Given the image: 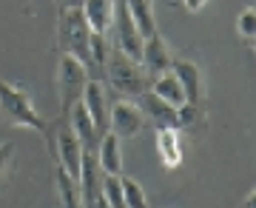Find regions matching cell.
<instances>
[{"mask_svg": "<svg viewBox=\"0 0 256 208\" xmlns=\"http://www.w3.org/2000/svg\"><path fill=\"white\" fill-rule=\"evenodd\" d=\"M80 9H82V18H86V23H88V32L108 35L111 23H114V9H117V0H82Z\"/></svg>", "mask_w": 256, "mask_h": 208, "instance_id": "obj_13", "label": "cell"}, {"mask_svg": "<svg viewBox=\"0 0 256 208\" xmlns=\"http://www.w3.org/2000/svg\"><path fill=\"white\" fill-rule=\"evenodd\" d=\"M171 72H174V77L180 80V86H182L185 100H188V103H200L202 94H205V80H202L200 66L191 63V60H174V63H171Z\"/></svg>", "mask_w": 256, "mask_h": 208, "instance_id": "obj_11", "label": "cell"}, {"mask_svg": "<svg viewBox=\"0 0 256 208\" xmlns=\"http://www.w3.org/2000/svg\"><path fill=\"white\" fill-rule=\"evenodd\" d=\"M106 77H108L111 89L122 94V97H140L142 91H148V74L142 72V66L140 60L134 57H128L126 52H120V49H111L108 52V60H106Z\"/></svg>", "mask_w": 256, "mask_h": 208, "instance_id": "obj_1", "label": "cell"}, {"mask_svg": "<svg viewBox=\"0 0 256 208\" xmlns=\"http://www.w3.org/2000/svg\"><path fill=\"white\" fill-rule=\"evenodd\" d=\"M57 43H60V52H66V55L80 57L82 63L88 60V23L82 18L80 6L60 9V18H57Z\"/></svg>", "mask_w": 256, "mask_h": 208, "instance_id": "obj_2", "label": "cell"}, {"mask_svg": "<svg viewBox=\"0 0 256 208\" xmlns=\"http://www.w3.org/2000/svg\"><path fill=\"white\" fill-rule=\"evenodd\" d=\"M120 180H122V205H131V208L148 205L146 191H142V185H140L137 180H131V177H122V174H120Z\"/></svg>", "mask_w": 256, "mask_h": 208, "instance_id": "obj_21", "label": "cell"}, {"mask_svg": "<svg viewBox=\"0 0 256 208\" xmlns=\"http://www.w3.org/2000/svg\"><path fill=\"white\" fill-rule=\"evenodd\" d=\"M12 160H14V143H12V140H6V143H0V180L6 177Z\"/></svg>", "mask_w": 256, "mask_h": 208, "instance_id": "obj_24", "label": "cell"}, {"mask_svg": "<svg viewBox=\"0 0 256 208\" xmlns=\"http://www.w3.org/2000/svg\"><path fill=\"white\" fill-rule=\"evenodd\" d=\"M100 194L106 197L108 205L122 208V180H120V174H106V180L100 182Z\"/></svg>", "mask_w": 256, "mask_h": 208, "instance_id": "obj_22", "label": "cell"}, {"mask_svg": "<svg viewBox=\"0 0 256 208\" xmlns=\"http://www.w3.org/2000/svg\"><path fill=\"white\" fill-rule=\"evenodd\" d=\"M60 3H63V9H68V6H80L82 0H60Z\"/></svg>", "mask_w": 256, "mask_h": 208, "instance_id": "obj_26", "label": "cell"}, {"mask_svg": "<svg viewBox=\"0 0 256 208\" xmlns=\"http://www.w3.org/2000/svg\"><path fill=\"white\" fill-rule=\"evenodd\" d=\"M88 80V69L80 57L74 55H60V63H57V91H60V111L63 117H68L74 103H80L82 86Z\"/></svg>", "mask_w": 256, "mask_h": 208, "instance_id": "obj_4", "label": "cell"}, {"mask_svg": "<svg viewBox=\"0 0 256 208\" xmlns=\"http://www.w3.org/2000/svg\"><path fill=\"white\" fill-rule=\"evenodd\" d=\"M182 3H185V9H188V12H200L208 0H182Z\"/></svg>", "mask_w": 256, "mask_h": 208, "instance_id": "obj_25", "label": "cell"}, {"mask_svg": "<svg viewBox=\"0 0 256 208\" xmlns=\"http://www.w3.org/2000/svg\"><path fill=\"white\" fill-rule=\"evenodd\" d=\"M171 63H174V57L168 52V43H165L156 32L148 35L146 40H142V52H140V66H142V72L148 74V80H154L160 74L171 72Z\"/></svg>", "mask_w": 256, "mask_h": 208, "instance_id": "obj_7", "label": "cell"}, {"mask_svg": "<svg viewBox=\"0 0 256 208\" xmlns=\"http://www.w3.org/2000/svg\"><path fill=\"white\" fill-rule=\"evenodd\" d=\"M236 29H239V35L245 37L248 43H254V37H256V9L254 6H248V9L239 15Z\"/></svg>", "mask_w": 256, "mask_h": 208, "instance_id": "obj_23", "label": "cell"}, {"mask_svg": "<svg viewBox=\"0 0 256 208\" xmlns=\"http://www.w3.org/2000/svg\"><path fill=\"white\" fill-rule=\"evenodd\" d=\"M80 103L86 106L88 117H92L97 134H102L108 128V94H106V86L100 80H86L80 94Z\"/></svg>", "mask_w": 256, "mask_h": 208, "instance_id": "obj_9", "label": "cell"}, {"mask_svg": "<svg viewBox=\"0 0 256 208\" xmlns=\"http://www.w3.org/2000/svg\"><path fill=\"white\" fill-rule=\"evenodd\" d=\"M97 163L106 174H122V154L117 134H100L97 140Z\"/></svg>", "mask_w": 256, "mask_h": 208, "instance_id": "obj_15", "label": "cell"}, {"mask_svg": "<svg viewBox=\"0 0 256 208\" xmlns=\"http://www.w3.org/2000/svg\"><path fill=\"white\" fill-rule=\"evenodd\" d=\"M140 109L146 117H151L156 128H176V106L165 103L162 97H156L154 91H142L140 94Z\"/></svg>", "mask_w": 256, "mask_h": 208, "instance_id": "obj_12", "label": "cell"}, {"mask_svg": "<svg viewBox=\"0 0 256 208\" xmlns=\"http://www.w3.org/2000/svg\"><path fill=\"white\" fill-rule=\"evenodd\" d=\"M54 177H57V194H60V202H63V205H68V208L82 205V199H80V182L74 180L68 171H63L60 165H57Z\"/></svg>", "mask_w": 256, "mask_h": 208, "instance_id": "obj_20", "label": "cell"}, {"mask_svg": "<svg viewBox=\"0 0 256 208\" xmlns=\"http://www.w3.org/2000/svg\"><path fill=\"white\" fill-rule=\"evenodd\" d=\"M108 52H111V43L106 40V35L88 32V60H86V69L102 72L106 69V60H108Z\"/></svg>", "mask_w": 256, "mask_h": 208, "instance_id": "obj_19", "label": "cell"}, {"mask_svg": "<svg viewBox=\"0 0 256 208\" xmlns=\"http://www.w3.org/2000/svg\"><path fill=\"white\" fill-rule=\"evenodd\" d=\"M114 49H120V52H126L128 57H134V60H140V52H142V40L146 37L140 35V29L134 26V20H131V15H128V9L120 3L117 9H114Z\"/></svg>", "mask_w": 256, "mask_h": 208, "instance_id": "obj_8", "label": "cell"}, {"mask_svg": "<svg viewBox=\"0 0 256 208\" xmlns=\"http://www.w3.org/2000/svg\"><path fill=\"white\" fill-rule=\"evenodd\" d=\"M100 163H97V151L94 148H82V160H80V174H77V182H80V199L82 205H94L100 199Z\"/></svg>", "mask_w": 256, "mask_h": 208, "instance_id": "obj_10", "label": "cell"}, {"mask_svg": "<svg viewBox=\"0 0 256 208\" xmlns=\"http://www.w3.org/2000/svg\"><path fill=\"white\" fill-rule=\"evenodd\" d=\"M148 89L154 91L156 97H162L165 103H171V106H182L185 103V91H182V86H180V80L174 77V72H165V74H160V77H154Z\"/></svg>", "mask_w": 256, "mask_h": 208, "instance_id": "obj_17", "label": "cell"}, {"mask_svg": "<svg viewBox=\"0 0 256 208\" xmlns=\"http://www.w3.org/2000/svg\"><path fill=\"white\" fill-rule=\"evenodd\" d=\"M156 151L162 157L168 168L182 165V140H180V128H156Z\"/></svg>", "mask_w": 256, "mask_h": 208, "instance_id": "obj_14", "label": "cell"}, {"mask_svg": "<svg viewBox=\"0 0 256 208\" xmlns=\"http://www.w3.org/2000/svg\"><path fill=\"white\" fill-rule=\"evenodd\" d=\"M122 6L128 9L131 20H134V26L140 29V35L148 37L156 32V23H154V9H151V3L148 0H122Z\"/></svg>", "mask_w": 256, "mask_h": 208, "instance_id": "obj_18", "label": "cell"}, {"mask_svg": "<svg viewBox=\"0 0 256 208\" xmlns=\"http://www.w3.org/2000/svg\"><path fill=\"white\" fill-rule=\"evenodd\" d=\"M82 148L86 145L80 143V137L74 134V128L68 123H57L52 126V151L57 157V165L68 171L77 180V174H80V160H82Z\"/></svg>", "mask_w": 256, "mask_h": 208, "instance_id": "obj_5", "label": "cell"}, {"mask_svg": "<svg viewBox=\"0 0 256 208\" xmlns=\"http://www.w3.org/2000/svg\"><path fill=\"white\" fill-rule=\"evenodd\" d=\"M68 126L74 128V134L80 137V143L86 148H94L97 145L100 134H97V128H94V123H92V117H88V111H86L82 103H74L72 106V111H68Z\"/></svg>", "mask_w": 256, "mask_h": 208, "instance_id": "obj_16", "label": "cell"}, {"mask_svg": "<svg viewBox=\"0 0 256 208\" xmlns=\"http://www.w3.org/2000/svg\"><path fill=\"white\" fill-rule=\"evenodd\" d=\"M111 134H117L120 140H131V137H137L142 128H146V114L140 109L134 100H117L114 106H111Z\"/></svg>", "mask_w": 256, "mask_h": 208, "instance_id": "obj_6", "label": "cell"}, {"mask_svg": "<svg viewBox=\"0 0 256 208\" xmlns=\"http://www.w3.org/2000/svg\"><path fill=\"white\" fill-rule=\"evenodd\" d=\"M0 117L9 120L12 126H18V128L43 131V120L37 117L34 106H32V97L6 80H0Z\"/></svg>", "mask_w": 256, "mask_h": 208, "instance_id": "obj_3", "label": "cell"}]
</instances>
